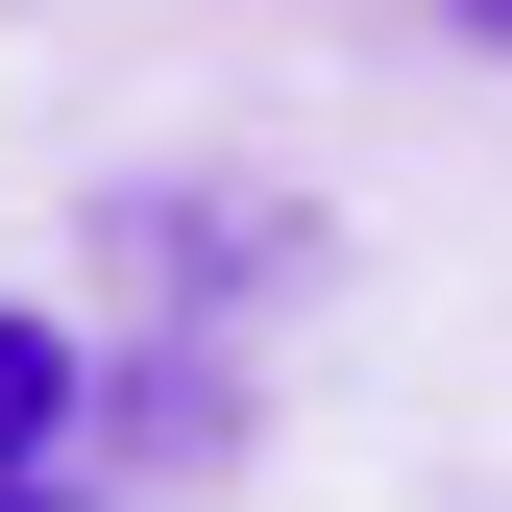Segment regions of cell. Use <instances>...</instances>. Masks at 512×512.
Here are the masks:
<instances>
[{
  "instance_id": "obj_2",
  "label": "cell",
  "mask_w": 512,
  "mask_h": 512,
  "mask_svg": "<svg viewBox=\"0 0 512 512\" xmlns=\"http://www.w3.org/2000/svg\"><path fill=\"white\" fill-rule=\"evenodd\" d=\"M464 25H488V49H512V0H464Z\"/></svg>"
},
{
  "instance_id": "obj_1",
  "label": "cell",
  "mask_w": 512,
  "mask_h": 512,
  "mask_svg": "<svg viewBox=\"0 0 512 512\" xmlns=\"http://www.w3.org/2000/svg\"><path fill=\"white\" fill-rule=\"evenodd\" d=\"M49 439H74V342H49V317H0V488H25Z\"/></svg>"
}]
</instances>
